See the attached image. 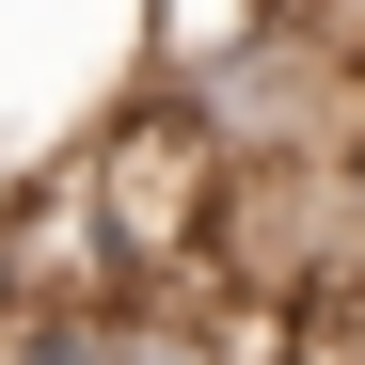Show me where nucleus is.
<instances>
[{
    "mask_svg": "<svg viewBox=\"0 0 365 365\" xmlns=\"http://www.w3.org/2000/svg\"><path fill=\"white\" fill-rule=\"evenodd\" d=\"M80 175H96V222H111V270H128L143 302H175V286H207V238H222V143H207V111L175 96V80H143L128 111H96L80 128Z\"/></svg>",
    "mask_w": 365,
    "mask_h": 365,
    "instance_id": "nucleus-1",
    "label": "nucleus"
},
{
    "mask_svg": "<svg viewBox=\"0 0 365 365\" xmlns=\"http://www.w3.org/2000/svg\"><path fill=\"white\" fill-rule=\"evenodd\" d=\"M302 0H143V80H207V64H238L255 32H286Z\"/></svg>",
    "mask_w": 365,
    "mask_h": 365,
    "instance_id": "nucleus-2",
    "label": "nucleus"
},
{
    "mask_svg": "<svg viewBox=\"0 0 365 365\" xmlns=\"http://www.w3.org/2000/svg\"><path fill=\"white\" fill-rule=\"evenodd\" d=\"M334 365H365V349H334Z\"/></svg>",
    "mask_w": 365,
    "mask_h": 365,
    "instance_id": "nucleus-3",
    "label": "nucleus"
}]
</instances>
